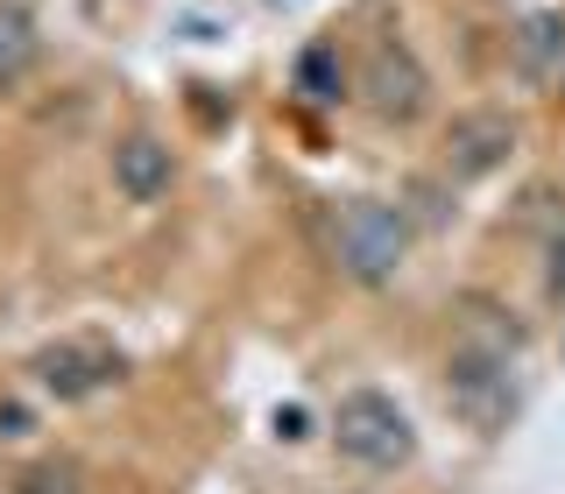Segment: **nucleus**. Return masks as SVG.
Segmentation results:
<instances>
[{
	"mask_svg": "<svg viewBox=\"0 0 565 494\" xmlns=\"http://www.w3.org/2000/svg\"><path fill=\"white\" fill-rule=\"evenodd\" d=\"M297 99H305V106H340L347 99V71H340V50H332V43H311L305 50V57H297Z\"/></svg>",
	"mask_w": 565,
	"mask_h": 494,
	"instance_id": "obj_8",
	"label": "nucleus"
},
{
	"mask_svg": "<svg viewBox=\"0 0 565 494\" xmlns=\"http://www.w3.org/2000/svg\"><path fill=\"white\" fill-rule=\"evenodd\" d=\"M35 64V14L22 0H0V85H14Z\"/></svg>",
	"mask_w": 565,
	"mask_h": 494,
	"instance_id": "obj_9",
	"label": "nucleus"
},
{
	"mask_svg": "<svg viewBox=\"0 0 565 494\" xmlns=\"http://www.w3.org/2000/svg\"><path fill=\"white\" fill-rule=\"evenodd\" d=\"M332 445L367 473H396V466H411L417 431L382 388H353V396H340V410H332Z\"/></svg>",
	"mask_w": 565,
	"mask_h": 494,
	"instance_id": "obj_2",
	"label": "nucleus"
},
{
	"mask_svg": "<svg viewBox=\"0 0 565 494\" xmlns=\"http://www.w3.org/2000/svg\"><path fill=\"white\" fill-rule=\"evenodd\" d=\"M361 106L388 128H411V120L431 106V78H424L417 50L411 43H375L361 64Z\"/></svg>",
	"mask_w": 565,
	"mask_h": 494,
	"instance_id": "obj_4",
	"label": "nucleus"
},
{
	"mask_svg": "<svg viewBox=\"0 0 565 494\" xmlns=\"http://www.w3.org/2000/svg\"><path fill=\"white\" fill-rule=\"evenodd\" d=\"M114 375H120V353L85 346V340H64V346H43V353H35V382H43L57 402H85L93 388H106Z\"/></svg>",
	"mask_w": 565,
	"mask_h": 494,
	"instance_id": "obj_6",
	"label": "nucleus"
},
{
	"mask_svg": "<svg viewBox=\"0 0 565 494\" xmlns=\"http://www.w3.org/2000/svg\"><path fill=\"white\" fill-rule=\"evenodd\" d=\"M0 423H8V438H29V410H22V402H0Z\"/></svg>",
	"mask_w": 565,
	"mask_h": 494,
	"instance_id": "obj_12",
	"label": "nucleus"
},
{
	"mask_svg": "<svg viewBox=\"0 0 565 494\" xmlns=\"http://www.w3.org/2000/svg\"><path fill=\"white\" fill-rule=\"evenodd\" d=\"M446 396L473 431H502L509 410H516V367L494 346H459L452 367H446Z\"/></svg>",
	"mask_w": 565,
	"mask_h": 494,
	"instance_id": "obj_3",
	"label": "nucleus"
},
{
	"mask_svg": "<svg viewBox=\"0 0 565 494\" xmlns=\"http://www.w3.org/2000/svg\"><path fill=\"white\" fill-rule=\"evenodd\" d=\"M509 149H516V120L494 106H473L446 128V176H488L509 163Z\"/></svg>",
	"mask_w": 565,
	"mask_h": 494,
	"instance_id": "obj_5",
	"label": "nucleus"
},
{
	"mask_svg": "<svg viewBox=\"0 0 565 494\" xmlns=\"http://www.w3.org/2000/svg\"><path fill=\"white\" fill-rule=\"evenodd\" d=\"M552 290L565 297V240H558V261H552Z\"/></svg>",
	"mask_w": 565,
	"mask_h": 494,
	"instance_id": "obj_13",
	"label": "nucleus"
},
{
	"mask_svg": "<svg viewBox=\"0 0 565 494\" xmlns=\"http://www.w3.org/2000/svg\"><path fill=\"white\" fill-rule=\"evenodd\" d=\"M170 184H177V155H170V141H156V135H128L114 149V191L128 205H156V198H170Z\"/></svg>",
	"mask_w": 565,
	"mask_h": 494,
	"instance_id": "obj_7",
	"label": "nucleus"
},
{
	"mask_svg": "<svg viewBox=\"0 0 565 494\" xmlns=\"http://www.w3.org/2000/svg\"><path fill=\"white\" fill-rule=\"evenodd\" d=\"M78 466L71 459H43V466H29L22 481H14V494H78Z\"/></svg>",
	"mask_w": 565,
	"mask_h": 494,
	"instance_id": "obj_11",
	"label": "nucleus"
},
{
	"mask_svg": "<svg viewBox=\"0 0 565 494\" xmlns=\"http://www.w3.org/2000/svg\"><path fill=\"white\" fill-rule=\"evenodd\" d=\"M403 255H411V219H403V205H375V198L340 205V219H332V261H340L353 282H367V290L396 282Z\"/></svg>",
	"mask_w": 565,
	"mask_h": 494,
	"instance_id": "obj_1",
	"label": "nucleus"
},
{
	"mask_svg": "<svg viewBox=\"0 0 565 494\" xmlns=\"http://www.w3.org/2000/svg\"><path fill=\"white\" fill-rule=\"evenodd\" d=\"M516 64H523V78H558L565 71V22L537 14V22L516 35Z\"/></svg>",
	"mask_w": 565,
	"mask_h": 494,
	"instance_id": "obj_10",
	"label": "nucleus"
}]
</instances>
